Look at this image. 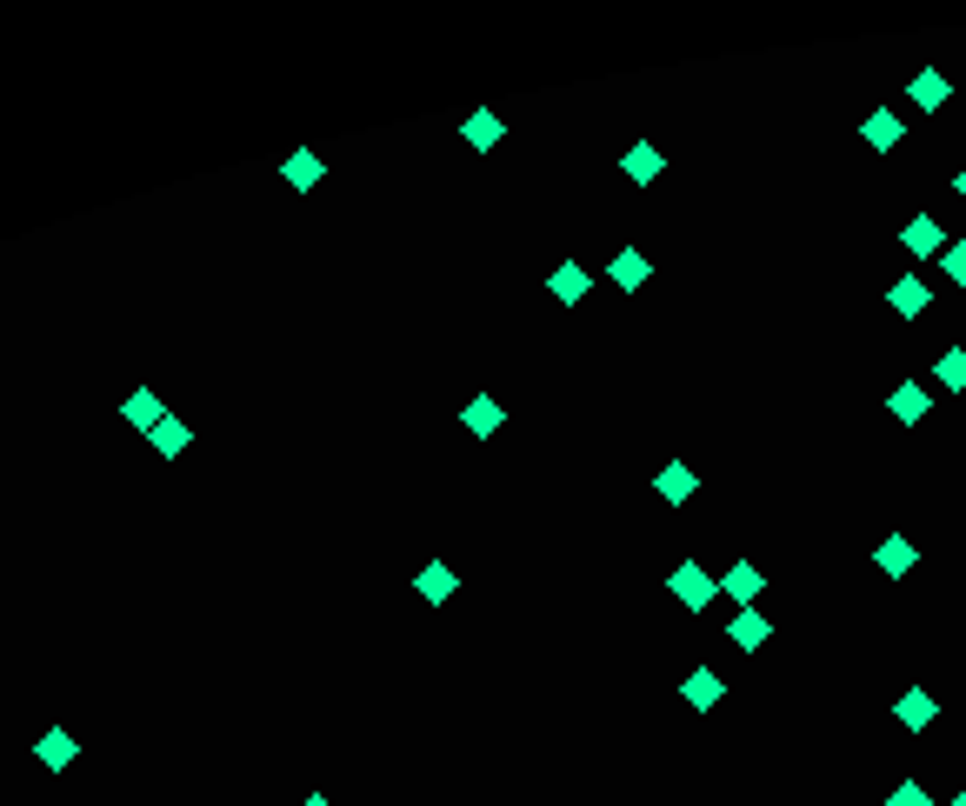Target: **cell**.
<instances>
[{
	"label": "cell",
	"instance_id": "1",
	"mask_svg": "<svg viewBox=\"0 0 966 806\" xmlns=\"http://www.w3.org/2000/svg\"><path fill=\"white\" fill-rule=\"evenodd\" d=\"M713 587H720V580H713L706 567H693V560H680V574H674V600H680L687 613H706V607H713Z\"/></svg>",
	"mask_w": 966,
	"mask_h": 806
},
{
	"label": "cell",
	"instance_id": "2",
	"mask_svg": "<svg viewBox=\"0 0 966 806\" xmlns=\"http://www.w3.org/2000/svg\"><path fill=\"white\" fill-rule=\"evenodd\" d=\"M501 134H507V120H501L494 107H473V114H460V140H467L473 153H494V147H501Z\"/></svg>",
	"mask_w": 966,
	"mask_h": 806
},
{
	"label": "cell",
	"instance_id": "3",
	"mask_svg": "<svg viewBox=\"0 0 966 806\" xmlns=\"http://www.w3.org/2000/svg\"><path fill=\"white\" fill-rule=\"evenodd\" d=\"M280 181H287L294 194H307V187H320V181H327V160H320L313 147H300V153H280Z\"/></svg>",
	"mask_w": 966,
	"mask_h": 806
},
{
	"label": "cell",
	"instance_id": "4",
	"mask_svg": "<svg viewBox=\"0 0 966 806\" xmlns=\"http://www.w3.org/2000/svg\"><path fill=\"white\" fill-rule=\"evenodd\" d=\"M34 760H41V767H47V773H67V767H73V760H80V740H73V734H67V727H47V734H41V740H34Z\"/></svg>",
	"mask_w": 966,
	"mask_h": 806
},
{
	"label": "cell",
	"instance_id": "5",
	"mask_svg": "<svg viewBox=\"0 0 966 806\" xmlns=\"http://www.w3.org/2000/svg\"><path fill=\"white\" fill-rule=\"evenodd\" d=\"M414 594H421L427 607H440V600H453V594H460V574L447 567V560H427V567L414 574Z\"/></svg>",
	"mask_w": 966,
	"mask_h": 806
},
{
	"label": "cell",
	"instance_id": "6",
	"mask_svg": "<svg viewBox=\"0 0 966 806\" xmlns=\"http://www.w3.org/2000/svg\"><path fill=\"white\" fill-rule=\"evenodd\" d=\"M660 168H667V160H660V147H647V140H633V147L620 153V174H626L633 187H654V181H660Z\"/></svg>",
	"mask_w": 966,
	"mask_h": 806
},
{
	"label": "cell",
	"instance_id": "7",
	"mask_svg": "<svg viewBox=\"0 0 966 806\" xmlns=\"http://www.w3.org/2000/svg\"><path fill=\"white\" fill-rule=\"evenodd\" d=\"M460 427L487 440V434H501V427H507V407H501L494 393H480V400H467V407H460Z\"/></svg>",
	"mask_w": 966,
	"mask_h": 806
},
{
	"label": "cell",
	"instance_id": "8",
	"mask_svg": "<svg viewBox=\"0 0 966 806\" xmlns=\"http://www.w3.org/2000/svg\"><path fill=\"white\" fill-rule=\"evenodd\" d=\"M607 280H613L620 293H640V287L654 280V267H647V254H640V247H626V254H613V261H607Z\"/></svg>",
	"mask_w": 966,
	"mask_h": 806
},
{
	"label": "cell",
	"instance_id": "9",
	"mask_svg": "<svg viewBox=\"0 0 966 806\" xmlns=\"http://www.w3.org/2000/svg\"><path fill=\"white\" fill-rule=\"evenodd\" d=\"M720 693H727V680H720L713 667H693V673L680 680V700H687L693 713H706V706H720Z\"/></svg>",
	"mask_w": 966,
	"mask_h": 806
},
{
	"label": "cell",
	"instance_id": "10",
	"mask_svg": "<svg viewBox=\"0 0 966 806\" xmlns=\"http://www.w3.org/2000/svg\"><path fill=\"white\" fill-rule=\"evenodd\" d=\"M900 240H907V254H920V261H933V254H946V233H940V220H933V214H913Z\"/></svg>",
	"mask_w": 966,
	"mask_h": 806
},
{
	"label": "cell",
	"instance_id": "11",
	"mask_svg": "<svg viewBox=\"0 0 966 806\" xmlns=\"http://www.w3.org/2000/svg\"><path fill=\"white\" fill-rule=\"evenodd\" d=\"M873 560H879V574H894V580H900V574H913V560H920V546H913L907 533H887V540L873 546Z\"/></svg>",
	"mask_w": 966,
	"mask_h": 806
},
{
	"label": "cell",
	"instance_id": "12",
	"mask_svg": "<svg viewBox=\"0 0 966 806\" xmlns=\"http://www.w3.org/2000/svg\"><path fill=\"white\" fill-rule=\"evenodd\" d=\"M120 414H127V427H140V434H153L160 421H168V407H160V393H153V387H134Z\"/></svg>",
	"mask_w": 966,
	"mask_h": 806
},
{
	"label": "cell",
	"instance_id": "13",
	"mask_svg": "<svg viewBox=\"0 0 966 806\" xmlns=\"http://www.w3.org/2000/svg\"><path fill=\"white\" fill-rule=\"evenodd\" d=\"M887 407H894V421H900V427H920V421H927V407H933V400H927V387H920V380H900V387H894V400H887Z\"/></svg>",
	"mask_w": 966,
	"mask_h": 806
},
{
	"label": "cell",
	"instance_id": "14",
	"mask_svg": "<svg viewBox=\"0 0 966 806\" xmlns=\"http://www.w3.org/2000/svg\"><path fill=\"white\" fill-rule=\"evenodd\" d=\"M654 487H660V500H674V507H687V500L700 494V473L674 460V467H660V473H654Z\"/></svg>",
	"mask_w": 966,
	"mask_h": 806
},
{
	"label": "cell",
	"instance_id": "15",
	"mask_svg": "<svg viewBox=\"0 0 966 806\" xmlns=\"http://www.w3.org/2000/svg\"><path fill=\"white\" fill-rule=\"evenodd\" d=\"M547 287H553V300H567V307H574V300H587V287H594V274H587L580 261H560V267L547 274Z\"/></svg>",
	"mask_w": 966,
	"mask_h": 806
},
{
	"label": "cell",
	"instance_id": "16",
	"mask_svg": "<svg viewBox=\"0 0 966 806\" xmlns=\"http://www.w3.org/2000/svg\"><path fill=\"white\" fill-rule=\"evenodd\" d=\"M147 440H153V453H160V460H181V453L194 447V427H187L181 414H168V421H160V427H153Z\"/></svg>",
	"mask_w": 966,
	"mask_h": 806
},
{
	"label": "cell",
	"instance_id": "17",
	"mask_svg": "<svg viewBox=\"0 0 966 806\" xmlns=\"http://www.w3.org/2000/svg\"><path fill=\"white\" fill-rule=\"evenodd\" d=\"M907 94H913V107H920V114H940L953 88H946V73H940V67H920V73H913V88H907Z\"/></svg>",
	"mask_w": 966,
	"mask_h": 806
},
{
	"label": "cell",
	"instance_id": "18",
	"mask_svg": "<svg viewBox=\"0 0 966 806\" xmlns=\"http://www.w3.org/2000/svg\"><path fill=\"white\" fill-rule=\"evenodd\" d=\"M727 633H734V647H747V654H754V647H767V633H773V620H767L760 607H740V613L727 620Z\"/></svg>",
	"mask_w": 966,
	"mask_h": 806
},
{
	"label": "cell",
	"instance_id": "19",
	"mask_svg": "<svg viewBox=\"0 0 966 806\" xmlns=\"http://www.w3.org/2000/svg\"><path fill=\"white\" fill-rule=\"evenodd\" d=\"M860 134H866V147H873V153H894V147L907 140L900 114H887V107H879V114H866V127H860Z\"/></svg>",
	"mask_w": 966,
	"mask_h": 806
},
{
	"label": "cell",
	"instance_id": "20",
	"mask_svg": "<svg viewBox=\"0 0 966 806\" xmlns=\"http://www.w3.org/2000/svg\"><path fill=\"white\" fill-rule=\"evenodd\" d=\"M887 300H894V313H900V320H920V313H927V300H933V293H927V280H913V274H900V280H894V293H887Z\"/></svg>",
	"mask_w": 966,
	"mask_h": 806
},
{
	"label": "cell",
	"instance_id": "21",
	"mask_svg": "<svg viewBox=\"0 0 966 806\" xmlns=\"http://www.w3.org/2000/svg\"><path fill=\"white\" fill-rule=\"evenodd\" d=\"M720 587H727V594H734V600H740V607H754V600H760V587H767V580H760V567H747V560H740V567H734V574H727V580H720Z\"/></svg>",
	"mask_w": 966,
	"mask_h": 806
},
{
	"label": "cell",
	"instance_id": "22",
	"mask_svg": "<svg viewBox=\"0 0 966 806\" xmlns=\"http://www.w3.org/2000/svg\"><path fill=\"white\" fill-rule=\"evenodd\" d=\"M933 380H940L946 393H966V354H959V347H946V354H940V367H933Z\"/></svg>",
	"mask_w": 966,
	"mask_h": 806
},
{
	"label": "cell",
	"instance_id": "23",
	"mask_svg": "<svg viewBox=\"0 0 966 806\" xmlns=\"http://www.w3.org/2000/svg\"><path fill=\"white\" fill-rule=\"evenodd\" d=\"M900 719H907V727H927V719H933V693H927V687L900 693Z\"/></svg>",
	"mask_w": 966,
	"mask_h": 806
},
{
	"label": "cell",
	"instance_id": "24",
	"mask_svg": "<svg viewBox=\"0 0 966 806\" xmlns=\"http://www.w3.org/2000/svg\"><path fill=\"white\" fill-rule=\"evenodd\" d=\"M940 267H946V280H953V287H966V240H946Z\"/></svg>",
	"mask_w": 966,
	"mask_h": 806
},
{
	"label": "cell",
	"instance_id": "25",
	"mask_svg": "<svg viewBox=\"0 0 966 806\" xmlns=\"http://www.w3.org/2000/svg\"><path fill=\"white\" fill-rule=\"evenodd\" d=\"M887 806H927V786H920V780H900V786H894V799H887Z\"/></svg>",
	"mask_w": 966,
	"mask_h": 806
},
{
	"label": "cell",
	"instance_id": "26",
	"mask_svg": "<svg viewBox=\"0 0 966 806\" xmlns=\"http://www.w3.org/2000/svg\"><path fill=\"white\" fill-rule=\"evenodd\" d=\"M300 806H334V799H327V793H307V799H300Z\"/></svg>",
	"mask_w": 966,
	"mask_h": 806
},
{
	"label": "cell",
	"instance_id": "27",
	"mask_svg": "<svg viewBox=\"0 0 966 806\" xmlns=\"http://www.w3.org/2000/svg\"><path fill=\"white\" fill-rule=\"evenodd\" d=\"M953 187H959V200H966V168H959V181H953Z\"/></svg>",
	"mask_w": 966,
	"mask_h": 806
},
{
	"label": "cell",
	"instance_id": "28",
	"mask_svg": "<svg viewBox=\"0 0 966 806\" xmlns=\"http://www.w3.org/2000/svg\"><path fill=\"white\" fill-rule=\"evenodd\" d=\"M946 806H966V793H953V799H946Z\"/></svg>",
	"mask_w": 966,
	"mask_h": 806
}]
</instances>
